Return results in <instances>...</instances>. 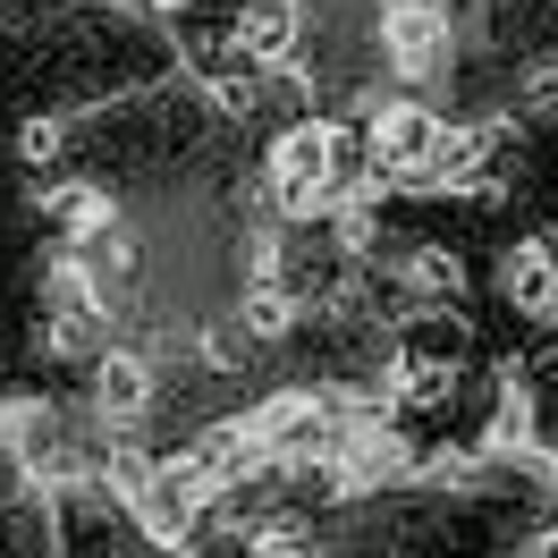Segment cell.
Instances as JSON below:
<instances>
[{
  "mask_svg": "<svg viewBox=\"0 0 558 558\" xmlns=\"http://www.w3.org/2000/svg\"><path fill=\"white\" fill-rule=\"evenodd\" d=\"M355 186H364V144H355L348 119L296 110V119H279V128H271V144H263V204H271L279 229L330 220Z\"/></svg>",
  "mask_w": 558,
  "mask_h": 558,
  "instance_id": "1",
  "label": "cell"
},
{
  "mask_svg": "<svg viewBox=\"0 0 558 558\" xmlns=\"http://www.w3.org/2000/svg\"><path fill=\"white\" fill-rule=\"evenodd\" d=\"M440 136H449V110L423 102V94H381V102H364V178L381 186V195H423L432 186V161H440Z\"/></svg>",
  "mask_w": 558,
  "mask_h": 558,
  "instance_id": "2",
  "label": "cell"
},
{
  "mask_svg": "<svg viewBox=\"0 0 558 558\" xmlns=\"http://www.w3.org/2000/svg\"><path fill=\"white\" fill-rule=\"evenodd\" d=\"M245 423H254V440H263V457H271L279 483L330 465V449H339V407H330V389H314V381L263 389V398L245 407Z\"/></svg>",
  "mask_w": 558,
  "mask_h": 558,
  "instance_id": "3",
  "label": "cell"
},
{
  "mask_svg": "<svg viewBox=\"0 0 558 558\" xmlns=\"http://www.w3.org/2000/svg\"><path fill=\"white\" fill-rule=\"evenodd\" d=\"M373 43H381L398 94H423V102H432V85H440V76H457V9H449V0H407V9H381V17H373Z\"/></svg>",
  "mask_w": 558,
  "mask_h": 558,
  "instance_id": "4",
  "label": "cell"
},
{
  "mask_svg": "<svg viewBox=\"0 0 558 558\" xmlns=\"http://www.w3.org/2000/svg\"><path fill=\"white\" fill-rule=\"evenodd\" d=\"M508 119H449V136H440V161H432V186L423 195H457V204H499L508 195Z\"/></svg>",
  "mask_w": 558,
  "mask_h": 558,
  "instance_id": "5",
  "label": "cell"
},
{
  "mask_svg": "<svg viewBox=\"0 0 558 558\" xmlns=\"http://www.w3.org/2000/svg\"><path fill=\"white\" fill-rule=\"evenodd\" d=\"M161 407V364H153V348H136V339H110L94 364H85V415L94 423H144Z\"/></svg>",
  "mask_w": 558,
  "mask_h": 558,
  "instance_id": "6",
  "label": "cell"
},
{
  "mask_svg": "<svg viewBox=\"0 0 558 558\" xmlns=\"http://www.w3.org/2000/svg\"><path fill=\"white\" fill-rule=\"evenodd\" d=\"M490 288H499V305H508L517 322L558 330V245H550V229H524V238L499 254Z\"/></svg>",
  "mask_w": 558,
  "mask_h": 558,
  "instance_id": "7",
  "label": "cell"
},
{
  "mask_svg": "<svg viewBox=\"0 0 558 558\" xmlns=\"http://www.w3.org/2000/svg\"><path fill=\"white\" fill-rule=\"evenodd\" d=\"M35 211L60 229V245H76V254H85V245H102L110 229H119V186H110L102 170H94V178H51Z\"/></svg>",
  "mask_w": 558,
  "mask_h": 558,
  "instance_id": "8",
  "label": "cell"
},
{
  "mask_svg": "<svg viewBox=\"0 0 558 558\" xmlns=\"http://www.w3.org/2000/svg\"><path fill=\"white\" fill-rule=\"evenodd\" d=\"M69 144H76V136H69V119H60V110H26V119L9 128V153H17V170H51Z\"/></svg>",
  "mask_w": 558,
  "mask_h": 558,
  "instance_id": "9",
  "label": "cell"
},
{
  "mask_svg": "<svg viewBox=\"0 0 558 558\" xmlns=\"http://www.w3.org/2000/svg\"><path fill=\"white\" fill-rule=\"evenodd\" d=\"M517 119H533V128L558 119V51H533L517 69Z\"/></svg>",
  "mask_w": 558,
  "mask_h": 558,
  "instance_id": "10",
  "label": "cell"
},
{
  "mask_svg": "<svg viewBox=\"0 0 558 558\" xmlns=\"http://www.w3.org/2000/svg\"><path fill=\"white\" fill-rule=\"evenodd\" d=\"M550 245H558V229H550Z\"/></svg>",
  "mask_w": 558,
  "mask_h": 558,
  "instance_id": "11",
  "label": "cell"
}]
</instances>
